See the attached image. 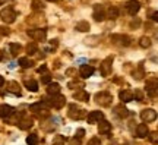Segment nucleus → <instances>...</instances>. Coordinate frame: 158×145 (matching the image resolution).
Listing matches in <instances>:
<instances>
[{
	"mask_svg": "<svg viewBox=\"0 0 158 145\" xmlns=\"http://www.w3.org/2000/svg\"><path fill=\"white\" fill-rule=\"evenodd\" d=\"M148 136H149V141L152 144H158V132H152V134H149Z\"/></svg>",
	"mask_w": 158,
	"mask_h": 145,
	"instance_id": "obj_32",
	"label": "nucleus"
},
{
	"mask_svg": "<svg viewBox=\"0 0 158 145\" xmlns=\"http://www.w3.org/2000/svg\"><path fill=\"white\" fill-rule=\"evenodd\" d=\"M34 9H35V11H40V9H43V7H41V3H38V2H34Z\"/></svg>",
	"mask_w": 158,
	"mask_h": 145,
	"instance_id": "obj_39",
	"label": "nucleus"
},
{
	"mask_svg": "<svg viewBox=\"0 0 158 145\" xmlns=\"http://www.w3.org/2000/svg\"><path fill=\"white\" fill-rule=\"evenodd\" d=\"M50 81H51V76L50 75H48V73H45V75H43V76H41V82H43V84H50Z\"/></svg>",
	"mask_w": 158,
	"mask_h": 145,
	"instance_id": "obj_33",
	"label": "nucleus"
},
{
	"mask_svg": "<svg viewBox=\"0 0 158 145\" xmlns=\"http://www.w3.org/2000/svg\"><path fill=\"white\" fill-rule=\"evenodd\" d=\"M152 21L154 22H158V12H154L152 13Z\"/></svg>",
	"mask_w": 158,
	"mask_h": 145,
	"instance_id": "obj_40",
	"label": "nucleus"
},
{
	"mask_svg": "<svg viewBox=\"0 0 158 145\" xmlns=\"http://www.w3.org/2000/svg\"><path fill=\"white\" fill-rule=\"evenodd\" d=\"M13 112H15V109H13L12 106H7V104L0 106V117H3V119H6V117H10L12 114H13Z\"/></svg>",
	"mask_w": 158,
	"mask_h": 145,
	"instance_id": "obj_13",
	"label": "nucleus"
},
{
	"mask_svg": "<svg viewBox=\"0 0 158 145\" xmlns=\"http://www.w3.org/2000/svg\"><path fill=\"white\" fill-rule=\"evenodd\" d=\"M124 7H126V12H127L129 15H136V13L139 12V9H141V3H139L138 0H129V2L124 5Z\"/></svg>",
	"mask_w": 158,
	"mask_h": 145,
	"instance_id": "obj_6",
	"label": "nucleus"
},
{
	"mask_svg": "<svg viewBox=\"0 0 158 145\" xmlns=\"http://www.w3.org/2000/svg\"><path fill=\"white\" fill-rule=\"evenodd\" d=\"M37 50H38L37 43H29V44L27 45V53H28V54H34V53H37Z\"/></svg>",
	"mask_w": 158,
	"mask_h": 145,
	"instance_id": "obj_28",
	"label": "nucleus"
},
{
	"mask_svg": "<svg viewBox=\"0 0 158 145\" xmlns=\"http://www.w3.org/2000/svg\"><path fill=\"white\" fill-rule=\"evenodd\" d=\"M145 88H147V91L149 92V95H154V92L158 89V79L157 78H151L147 82Z\"/></svg>",
	"mask_w": 158,
	"mask_h": 145,
	"instance_id": "obj_12",
	"label": "nucleus"
},
{
	"mask_svg": "<svg viewBox=\"0 0 158 145\" xmlns=\"http://www.w3.org/2000/svg\"><path fill=\"white\" fill-rule=\"evenodd\" d=\"M9 49H10V54H12V56H18V54L21 53V50H22L21 44H18V43H12V44L9 45Z\"/></svg>",
	"mask_w": 158,
	"mask_h": 145,
	"instance_id": "obj_23",
	"label": "nucleus"
},
{
	"mask_svg": "<svg viewBox=\"0 0 158 145\" xmlns=\"http://www.w3.org/2000/svg\"><path fill=\"white\" fill-rule=\"evenodd\" d=\"M139 45L143 47V49H148V47H151V40L148 38V37H142L139 40Z\"/></svg>",
	"mask_w": 158,
	"mask_h": 145,
	"instance_id": "obj_29",
	"label": "nucleus"
},
{
	"mask_svg": "<svg viewBox=\"0 0 158 145\" xmlns=\"http://www.w3.org/2000/svg\"><path fill=\"white\" fill-rule=\"evenodd\" d=\"M47 104L51 107H54L56 110H60L62 107H64V104H66V98L63 97V95L57 94V95H53L51 98H48L47 100Z\"/></svg>",
	"mask_w": 158,
	"mask_h": 145,
	"instance_id": "obj_2",
	"label": "nucleus"
},
{
	"mask_svg": "<svg viewBox=\"0 0 158 145\" xmlns=\"http://www.w3.org/2000/svg\"><path fill=\"white\" fill-rule=\"evenodd\" d=\"M107 18L108 19H116V18H118V9L116 6H108L107 7Z\"/></svg>",
	"mask_w": 158,
	"mask_h": 145,
	"instance_id": "obj_21",
	"label": "nucleus"
},
{
	"mask_svg": "<svg viewBox=\"0 0 158 145\" xmlns=\"http://www.w3.org/2000/svg\"><path fill=\"white\" fill-rule=\"evenodd\" d=\"M64 142H66V139L63 138L62 135H56L54 139H53V145H64Z\"/></svg>",
	"mask_w": 158,
	"mask_h": 145,
	"instance_id": "obj_30",
	"label": "nucleus"
},
{
	"mask_svg": "<svg viewBox=\"0 0 158 145\" xmlns=\"http://www.w3.org/2000/svg\"><path fill=\"white\" fill-rule=\"evenodd\" d=\"M37 141H38L37 135H29L28 138H27V144L28 145H35L37 144Z\"/></svg>",
	"mask_w": 158,
	"mask_h": 145,
	"instance_id": "obj_31",
	"label": "nucleus"
},
{
	"mask_svg": "<svg viewBox=\"0 0 158 145\" xmlns=\"http://www.w3.org/2000/svg\"><path fill=\"white\" fill-rule=\"evenodd\" d=\"M76 29L81 31V32H86V31L89 29V23L86 22V21H81V22L76 25Z\"/></svg>",
	"mask_w": 158,
	"mask_h": 145,
	"instance_id": "obj_25",
	"label": "nucleus"
},
{
	"mask_svg": "<svg viewBox=\"0 0 158 145\" xmlns=\"http://www.w3.org/2000/svg\"><path fill=\"white\" fill-rule=\"evenodd\" d=\"M141 119L143 122H154L157 119V112L152 109H145L141 112Z\"/></svg>",
	"mask_w": 158,
	"mask_h": 145,
	"instance_id": "obj_7",
	"label": "nucleus"
},
{
	"mask_svg": "<svg viewBox=\"0 0 158 145\" xmlns=\"http://www.w3.org/2000/svg\"><path fill=\"white\" fill-rule=\"evenodd\" d=\"M135 97H136V100H139V101L143 100V94H142V91H139V89H138V91L135 92Z\"/></svg>",
	"mask_w": 158,
	"mask_h": 145,
	"instance_id": "obj_35",
	"label": "nucleus"
},
{
	"mask_svg": "<svg viewBox=\"0 0 158 145\" xmlns=\"http://www.w3.org/2000/svg\"><path fill=\"white\" fill-rule=\"evenodd\" d=\"M45 2H54V0H45Z\"/></svg>",
	"mask_w": 158,
	"mask_h": 145,
	"instance_id": "obj_44",
	"label": "nucleus"
},
{
	"mask_svg": "<svg viewBox=\"0 0 158 145\" xmlns=\"http://www.w3.org/2000/svg\"><path fill=\"white\" fill-rule=\"evenodd\" d=\"M25 87H27L29 91H32V92H37V91H38V84H37L35 79H25Z\"/></svg>",
	"mask_w": 158,
	"mask_h": 145,
	"instance_id": "obj_18",
	"label": "nucleus"
},
{
	"mask_svg": "<svg viewBox=\"0 0 158 145\" xmlns=\"http://www.w3.org/2000/svg\"><path fill=\"white\" fill-rule=\"evenodd\" d=\"M69 117H72V119H75V120H78V119H84L85 117V112L84 110H81V109H78L76 106H70L69 107Z\"/></svg>",
	"mask_w": 158,
	"mask_h": 145,
	"instance_id": "obj_9",
	"label": "nucleus"
},
{
	"mask_svg": "<svg viewBox=\"0 0 158 145\" xmlns=\"http://www.w3.org/2000/svg\"><path fill=\"white\" fill-rule=\"evenodd\" d=\"M6 2H7V0H0V6L3 5V3H6Z\"/></svg>",
	"mask_w": 158,
	"mask_h": 145,
	"instance_id": "obj_42",
	"label": "nucleus"
},
{
	"mask_svg": "<svg viewBox=\"0 0 158 145\" xmlns=\"http://www.w3.org/2000/svg\"><path fill=\"white\" fill-rule=\"evenodd\" d=\"M28 35L34 40V41H44L45 37H47V32H45V29L35 28V29H29Z\"/></svg>",
	"mask_w": 158,
	"mask_h": 145,
	"instance_id": "obj_5",
	"label": "nucleus"
},
{
	"mask_svg": "<svg viewBox=\"0 0 158 145\" xmlns=\"http://www.w3.org/2000/svg\"><path fill=\"white\" fill-rule=\"evenodd\" d=\"M19 65H21V67H31L34 63H32V60L28 59V57H21V59H19Z\"/></svg>",
	"mask_w": 158,
	"mask_h": 145,
	"instance_id": "obj_26",
	"label": "nucleus"
},
{
	"mask_svg": "<svg viewBox=\"0 0 158 145\" xmlns=\"http://www.w3.org/2000/svg\"><path fill=\"white\" fill-rule=\"evenodd\" d=\"M2 85H5V78L0 75V87H2Z\"/></svg>",
	"mask_w": 158,
	"mask_h": 145,
	"instance_id": "obj_41",
	"label": "nucleus"
},
{
	"mask_svg": "<svg viewBox=\"0 0 158 145\" xmlns=\"http://www.w3.org/2000/svg\"><path fill=\"white\" fill-rule=\"evenodd\" d=\"M29 109H31V112L37 113V114H38V113H41L43 110H45V109H44V103H34V104H31V107H29Z\"/></svg>",
	"mask_w": 158,
	"mask_h": 145,
	"instance_id": "obj_24",
	"label": "nucleus"
},
{
	"mask_svg": "<svg viewBox=\"0 0 158 145\" xmlns=\"http://www.w3.org/2000/svg\"><path fill=\"white\" fill-rule=\"evenodd\" d=\"M32 126V119H23L19 122V128L21 129H29Z\"/></svg>",
	"mask_w": 158,
	"mask_h": 145,
	"instance_id": "obj_27",
	"label": "nucleus"
},
{
	"mask_svg": "<svg viewBox=\"0 0 158 145\" xmlns=\"http://www.w3.org/2000/svg\"><path fill=\"white\" fill-rule=\"evenodd\" d=\"M110 130H111V123L107 122V120H101L98 125V132L100 134H108Z\"/></svg>",
	"mask_w": 158,
	"mask_h": 145,
	"instance_id": "obj_17",
	"label": "nucleus"
},
{
	"mask_svg": "<svg viewBox=\"0 0 158 145\" xmlns=\"http://www.w3.org/2000/svg\"><path fill=\"white\" fill-rule=\"evenodd\" d=\"M0 19L6 23H13L16 21V12L13 11L12 7H6L0 12Z\"/></svg>",
	"mask_w": 158,
	"mask_h": 145,
	"instance_id": "obj_1",
	"label": "nucleus"
},
{
	"mask_svg": "<svg viewBox=\"0 0 158 145\" xmlns=\"http://www.w3.org/2000/svg\"><path fill=\"white\" fill-rule=\"evenodd\" d=\"M47 94L48 95H57L60 94V85L56 82H50L47 85Z\"/></svg>",
	"mask_w": 158,
	"mask_h": 145,
	"instance_id": "obj_16",
	"label": "nucleus"
},
{
	"mask_svg": "<svg viewBox=\"0 0 158 145\" xmlns=\"http://www.w3.org/2000/svg\"><path fill=\"white\" fill-rule=\"evenodd\" d=\"M114 112H116V114H117L118 117H127L129 116V110H127L124 106H117L114 109Z\"/></svg>",
	"mask_w": 158,
	"mask_h": 145,
	"instance_id": "obj_22",
	"label": "nucleus"
},
{
	"mask_svg": "<svg viewBox=\"0 0 158 145\" xmlns=\"http://www.w3.org/2000/svg\"><path fill=\"white\" fill-rule=\"evenodd\" d=\"M111 63H113V57L110 56V57H107L106 60L101 63V75L102 76H108L110 73H111Z\"/></svg>",
	"mask_w": 158,
	"mask_h": 145,
	"instance_id": "obj_8",
	"label": "nucleus"
},
{
	"mask_svg": "<svg viewBox=\"0 0 158 145\" xmlns=\"http://www.w3.org/2000/svg\"><path fill=\"white\" fill-rule=\"evenodd\" d=\"M92 16H94V19H95L97 22H101L107 16V11L104 9L102 5H95L94 6V12H92Z\"/></svg>",
	"mask_w": 158,
	"mask_h": 145,
	"instance_id": "obj_4",
	"label": "nucleus"
},
{
	"mask_svg": "<svg viewBox=\"0 0 158 145\" xmlns=\"http://www.w3.org/2000/svg\"><path fill=\"white\" fill-rule=\"evenodd\" d=\"M2 59H3V54H2V51H0V60H2Z\"/></svg>",
	"mask_w": 158,
	"mask_h": 145,
	"instance_id": "obj_43",
	"label": "nucleus"
},
{
	"mask_svg": "<svg viewBox=\"0 0 158 145\" xmlns=\"http://www.w3.org/2000/svg\"><path fill=\"white\" fill-rule=\"evenodd\" d=\"M69 88H75V87H81V84H79L78 81H72V82H69L68 84Z\"/></svg>",
	"mask_w": 158,
	"mask_h": 145,
	"instance_id": "obj_38",
	"label": "nucleus"
},
{
	"mask_svg": "<svg viewBox=\"0 0 158 145\" xmlns=\"http://www.w3.org/2000/svg\"><path fill=\"white\" fill-rule=\"evenodd\" d=\"M73 98L75 100H79V101H88L89 100V95H88V92H85L84 89H79L78 92L73 94Z\"/></svg>",
	"mask_w": 158,
	"mask_h": 145,
	"instance_id": "obj_19",
	"label": "nucleus"
},
{
	"mask_svg": "<svg viewBox=\"0 0 158 145\" xmlns=\"http://www.w3.org/2000/svg\"><path fill=\"white\" fill-rule=\"evenodd\" d=\"M111 100H113V97L108 94V92H106V91L98 92V94L95 95V101L100 104V106H102V107L110 106V104H111Z\"/></svg>",
	"mask_w": 158,
	"mask_h": 145,
	"instance_id": "obj_3",
	"label": "nucleus"
},
{
	"mask_svg": "<svg viewBox=\"0 0 158 145\" xmlns=\"http://www.w3.org/2000/svg\"><path fill=\"white\" fill-rule=\"evenodd\" d=\"M79 73H81V76H82L84 79H86V78H89V76H92L94 67L89 66V65H82L81 69H79Z\"/></svg>",
	"mask_w": 158,
	"mask_h": 145,
	"instance_id": "obj_11",
	"label": "nucleus"
},
{
	"mask_svg": "<svg viewBox=\"0 0 158 145\" xmlns=\"http://www.w3.org/2000/svg\"><path fill=\"white\" fill-rule=\"evenodd\" d=\"M7 91H9V92H13V94H16V95H19V94H21L19 84H18V82H15V81L9 82V84H7Z\"/></svg>",
	"mask_w": 158,
	"mask_h": 145,
	"instance_id": "obj_20",
	"label": "nucleus"
},
{
	"mask_svg": "<svg viewBox=\"0 0 158 145\" xmlns=\"http://www.w3.org/2000/svg\"><path fill=\"white\" fill-rule=\"evenodd\" d=\"M84 135H85L84 129H78V132H76V138H78V139H81V138H84Z\"/></svg>",
	"mask_w": 158,
	"mask_h": 145,
	"instance_id": "obj_36",
	"label": "nucleus"
},
{
	"mask_svg": "<svg viewBox=\"0 0 158 145\" xmlns=\"http://www.w3.org/2000/svg\"><path fill=\"white\" fill-rule=\"evenodd\" d=\"M9 34H10L9 28H6V27H0V35H9Z\"/></svg>",
	"mask_w": 158,
	"mask_h": 145,
	"instance_id": "obj_34",
	"label": "nucleus"
},
{
	"mask_svg": "<svg viewBox=\"0 0 158 145\" xmlns=\"http://www.w3.org/2000/svg\"><path fill=\"white\" fill-rule=\"evenodd\" d=\"M149 135V129L145 123H141V125H138V128H136V136L138 138H145Z\"/></svg>",
	"mask_w": 158,
	"mask_h": 145,
	"instance_id": "obj_14",
	"label": "nucleus"
},
{
	"mask_svg": "<svg viewBox=\"0 0 158 145\" xmlns=\"http://www.w3.org/2000/svg\"><path fill=\"white\" fill-rule=\"evenodd\" d=\"M88 145H101V144H100V139H98V138H92V139L88 142Z\"/></svg>",
	"mask_w": 158,
	"mask_h": 145,
	"instance_id": "obj_37",
	"label": "nucleus"
},
{
	"mask_svg": "<svg viewBox=\"0 0 158 145\" xmlns=\"http://www.w3.org/2000/svg\"><path fill=\"white\" fill-rule=\"evenodd\" d=\"M86 120H88V123H98L101 122V120H104V114H102V112H91L88 116H86Z\"/></svg>",
	"mask_w": 158,
	"mask_h": 145,
	"instance_id": "obj_10",
	"label": "nucleus"
},
{
	"mask_svg": "<svg viewBox=\"0 0 158 145\" xmlns=\"http://www.w3.org/2000/svg\"><path fill=\"white\" fill-rule=\"evenodd\" d=\"M118 98L123 101V103H129V101L133 100V92L129 91V89H123L118 92Z\"/></svg>",
	"mask_w": 158,
	"mask_h": 145,
	"instance_id": "obj_15",
	"label": "nucleus"
}]
</instances>
